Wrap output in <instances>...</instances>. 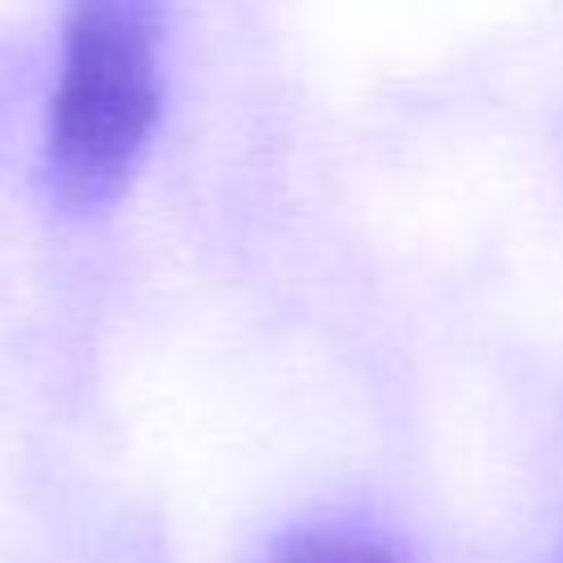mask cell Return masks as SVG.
<instances>
[{
    "mask_svg": "<svg viewBox=\"0 0 563 563\" xmlns=\"http://www.w3.org/2000/svg\"><path fill=\"white\" fill-rule=\"evenodd\" d=\"M163 110V0H70L44 123V172L70 211H97L141 167Z\"/></svg>",
    "mask_w": 563,
    "mask_h": 563,
    "instance_id": "obj_1",
    "label": "cell"
},
{
    "mask_svg": "<svg viewBox=\"0 0 563 563\" xmlns=\"http://www.w3.org/2000/svg\"><path fill=\"white\" fill-rule=\"evenodd\" d=\"M264 563H409L396 541L361 523H308L282 537Z\"/></svg>",
    "mask_w": 563,
    "mask_h": 563,
    "instance_id": "obj_2",
    "label": "cell"
},
{
    "mask_svg": "<svg viewBox=\"0 0 563 563\" xmlns=\"http://www.w3.org/2000/svg\"><path fill=\"white\" fill-rule=\"evenodd\" d=\"M554 563H563V554H559V559H554Z\"/></svg>",
    "mask_w": 563,
    "mask_h": 563,
    "instance_id": "obj_3",
    "label": "cell"
}]
</instances>
